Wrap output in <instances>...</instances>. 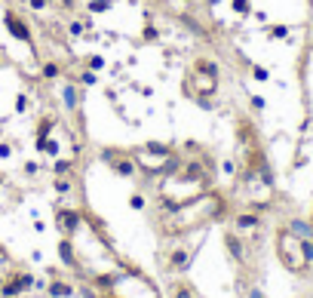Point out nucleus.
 <instances>
[{"instance_id":"27","label":"nucleus","mask_w":313,"mask_h":298,"mask_svg":"<svg viewBox=\"0 0 313 298\" xmlns=\"http://www.w3.org/2000/svg\"><path fill=\"white\" fill-rule=\"evenodd\" d=\"M252 77H255L258 83H267V80H270V71H267L264 65H252Z\"/></svg>"},{"instance_id":"22","label":"nucleus","mask_w":313,"mask_h":298,"mask_svg":"<svg viewBox=\"0 0 313 298\" xmlns=\"http://www.w3.org/2000/svg\"><path fill=\"white\" fill-rule=\"evenodd\" d=\"M129 209H135V212H144V209H147V197H144L141 191H135V194L129 197Z\"/></svg>"},{"instance_id":"32","label":"nucleus","mask_w":313,"mask_h":298,"mask_svg":"<svg viewBox=\"0 0 313 298\" xmlns=\"http://www.w3.org/2000/svg\"><path fill=\"white\" fill-rule=\"evenodd\" d=\"M10 154H13V144L10 141H0V160H7Z\"/></svg>"},{"instance_id":"28","label":"nucleus","mask_w":313,"mask_h":298,"mask_svg":"<svg viewBox=\"0 0 313 298\" xmlns=\"http://www.w3.org/2000/svg\"><path fill=\"white\" fill-rule=\"evenodd\" d=\"M25 4H28L31 13H46L49 10V0H25Z\"/></svg>"},{"instance_id":"5","label":"nucleus","mask_w":313,"mask_h":298,"mask_svg":"<svg viewBox=\"0 0 313 298\" xmlns=\"http://www.w3.org/2000/svg\"><path fill=\"white\" fill-rule=\"evenodd\" d=\"M197 255V246H184V243H172L166 252H163V268L169 274H184Z\"/></svg>"},{"instance_id":"25","label":"nucleus","mask_w":313,"mask_h":298,"mask_svg":"<svg viewBox=\"0 0 313 298\" xmlns=\"http://www.w3.org/2000/svg\"><path fill=\"white\" fill-rule=\"evenodd\" d=\"M53 172H56V175H65V172H74V157H65V160H56V166H53Z\"/></svg>"},{"instance_id":"12","label":"nucleus","mask_w":313,"mask_h":298,"mask_svg":"<svg viewBox=\"0 0 313 298\" xmlns=\"http://www.w3.org/2000/svg\"><path fill=\"white\" fill-rule=\"evenodd\" d=\"M59 258H62L68 268H77V265H80V258H77V252H74L71 237H62V243H59Z\"/></svg>"},{"instance_id":"26","label":"nucleus","mask_w":313,"mask_h":298,"mask_svg":"<svg viewBox=\"0 0 313 298\" xmlns=\"http://www.w3.org/2000/svg\"><path fill=\"white\" fill-rule=\"evenodd\" d=\"M28 108H31V95H28V92H19V95H16V114H25Z\"/></svg>"},{"instance_id":"15","label":"nucleus","mask_w":313,"mask_h":298,"mask_svg":"<svg viewBox=\"0 0 313 298\" xmlns=\"http://www.w3.org/2000/svg\"><path fill=\"white\" fill-rule=\"evenodd\" d=\"M46 295H49V298H71V295H74V286L65 283V280H49Z\"/></svg>"},{"instance_id":"13","label":"nucleus","mask_w":313,"mask_h":298,"mask_svg":"<svg viewBox=\"0 0 313 298\" xmlns=\"http://www.w3.org/2000/svg\"><path fill=\"white\" fill-rule=\"evenodd\" d=\"M37 151H40L43 157H59V154H62V144H59L56 135H49V138H37Z\"/></svg>"},{"instance_id":"30","label":"nucleus","mask_w":313,"mask_h":298,"mask_svg":"<svg viewBox=\"0 0 313 298\" xmlns=\"http://www.w3.org/2000/svg\"><path fill=\"white\" fill-rule=\"evenodd\" d=\"M86 68H89V71H95V74H98V71H101V68H105V56H89V59H86Z\"/></svg>"},{"instance_id":"31","label":"nucleus","mask_w":313,"mask_h":298,"mask_svg":"<svg viewBox=\"0 0 313 298\" xmlns=\"http://www.w3.org/2000/svg\"><path fill=\"white\" fill-rule=\"evenodd\" d=\"M22 169H25V175H31V178H34L37 172H40V163H37V160H28V163H25Z\"/></svg>"},{"instance_id":"36","label":"nucleus","mask_w":313,"mask_h":298,"mask_svg":"<svg viewBox=\"0 0 313 298\" xmlns=\"http://www.w3.org/2000/svg\"><path fill=\"white\" fill-rule=\"evenodd\" d=\"M101 298H120V295H114V292H101Z\"/></svg>"},{"instance_id":"3","label":"nucleus","mask_w":313,"mask_h":298,"mask_svg":"<svg viewBox=\"0 0 313 298\" xmlns=\"http://www.w3.org/2000/svg\"><path fill=\"white\" fill-rule=\"evenodd\" d=\"M277 258L289 274H307L313 265V246H310V240L298 237L295 231L280 228L277 231Z\"/></svg>"},{"instance_id":"1","label":"nucleus","mask_w":313,"mask_h":298,"mask_svg":"<svg viewBox=\"0 0 313 298\" xmlns=\"http://www.w3.org/2000/svg\"><path fill=\"white\" fill-rule=\"evenodd\" d=\"M224 209H227V200L209 188L197 200H187V203H181L169 212H160V228H163L166 237H181V234H190L197 228L212 225L215 218L224 215Z\"/></svg>"},{"instance_id":"35","label":"nucleus","mask_w":313,"mask_h":298,"mask_svg":"<svg viewBox=\"0 0 313 298\" xmlns=\"http://www.w3.org/2000/svg\"><path fill=\"white\" fill-rule=\"evenodd\" d=\"M49 7H71V0H49Z\"/></svg>"},{"instance_id":"11","label":"nucleus","mask_w":313,"mask_h":298,"mask_svg":"<svg viewBox=\"0 0 313 298\" xmlns=\"http://www.w3.org/2000/svg\"><path fill=\"white\" fill-rule=\"evenodd\" d=\"M53 188H56V194H62V197H71V194L77 191V178H74L71 172H65V175H56V178H53Z\"/></svg>"},{"instance_id":"38","label":"nucleus","mask_w":313,"mask_h":298,"mask_svg":"<svg viewBox=\"0 0 313 298\" xmlns=\"http://www.w3.org/2000/svg\"><path fill=\"white\" fill-rule=\"evenodd\" d=\"M4 181H7V178H4V175H0V184H4Z\"/></svg>"},{"instance_id":"21","label":"nucleus","mask_w":313,"mask_h":298,"mask_svg":"<svg viewBox=\"0 0 313 298\" xmlns=\"http://www.w3.org/2000/svg\"><path fill=\"white\" fill-rule=\"evenodd\" d=\"M267 37H273V40H286V37H289V25H267Z\"/></svg>"},{"instance_id":"18","label":"nucleus","mask_w":313,"mask_h":298,"mask_svg":"<svg viewBox=\"0 0 313 298\" xmlns=\"http://www.w3.org/2000/svg\"><path fill=\"white\" fill-rule=\"evenodd\" d=\"M71 80L80 83V86H95V83H98V74L86 68V71H80V74H77V77H71Z\"/></svg>"},{"instance_id":"9","label":"nucleus","mask_w":313,"mask_h":298,"mask_svg":"<svg viewBox=\"0 0 313 298\" xmlns=\"http://www.w3.org/2000/svg\"><path fill=\"white\" fill-rule=\"evenodd\" d=\"M4 25H7V31H10V37H16V40H22V43H31V25L19 16V13H7L4 16Z\"/></svg>"},{"instance_id":"10","label":"nucleus","mask_w":313,"mask_h":298,"mask_svg":"<svg viewBox=\"0 0 313 298\" xmlns=\"http://www.w3.org/2000/svg\"><path fill=\"white\" fill-rule=\"evenodd\" d=\"M224 243H227V252H230V258H233V262H240V265H246V246H249V240H243L240 234H233V231H227Z\"/></svg>"},{"instance_id":"7","label":"nucleus","mask_w":313,"mask_h":298,"mask_svg":"<svg viewBox=\"0 0 313 298\" xmlns=\"http://www.w3.org/2000/svg\"><path fill=\"white\" fill-rule=\"evenodd\" d=\"M230 231L233 234H240L243 240H252L258 231H261V225H264V218H261V212L258 209H243V212H237L233 215V221H230Z\"/></svg>"},{"instance_id":"14","label":"nucleus","mask_w":313,"mask_h":298,"mask_svg":"<svg viewBox=\"0 0 313 298\" xmlns=\"http://www.w3.org/2000/svg\"><path fill=\"white\" fill-rule=\"evenodd\" d=\"M62 105L68 108V111H74V108H80V89H77V83L71 80V83H65V89H62Z\"/></svg>"},{"instance_id":"6","label":"nucleus","mask_w":313,"mask_h":298,"mask_svg":"<svg viewBox=\"0 0 313 298\" xmlns=\"http://www.w3.org/2000/svg\"><path fill=\"white\" fill-rule=\"evenodd\" d=\"M101 157H105V163H108L117 175H123V178H138V175H141V169H138L135 157H132V154H126V151H120V147H108Z\"/></svg>"},{"instance_id":"8","label":"nucleus","mask_w":313,"mask_h":298,"mask_svg":"<svg viewBox=\"0 0 313 298\" xmlns=\"http://www.w3.org/2000/svg\"><path fill=\"white\" fill-rule=\"evenodd\" d=\"M56 225H59V231H62V237H77L80 234V228H83V212L80 209H59L56 212Z\"/></svg>"},{"instance_id":"23","label":"nucleus","mask_w":313,"mask_h":298,"mask_svg":"<svg viewBox=\"0 0 313 298\" xmlns=\"http://www.w3.org/2000/svg\"><path fill=\"white\" fill-rule=\"evenodd\" d=\"M230 10L237 16H249L252 13V0H230Z\"/></svg>"},{"instance_id":"16","label":"nucleus","mask_w":313,"mask_h":298,"mask_svg":"<svg viewBox=\"0 0 313 298\" xmlns=\"http://www.w3.org/2000/svg\"><path fill=\"white\" fill-rule=\"evenodd\" d=\"M56 117H40V123H37V138H49L56 135Z\"/></svg>"},{"instance_id":"34","label":"nucleus","mask_w":313,"mask_h":298,"mask_svg":"<svg viewBox=\"0 0 313 298\" xmlns=\"http://www.w3.org/2000/svg\"><path fill=\"white\" fill-rule=\"evenodd\" d=\"M252 108H258V111H261V108H264V98H261V95H252Z\"/></svg>"},{"instance_id":"37","label":"nucleus","mask_w":313,"mask_h":298,"mask_svg":"<svg viewBox=\"0 0 313 298\" xmlns=\"http://www.w3.org/2000/svg\"><path fill=\"white\" fill-rule=\"evenodd\" d=\"M4 283H7V274H0V289H4Z\"/></svg>"},{"instance_id":"33","label":"nucleus","mask_w":313,"mask_h":298,"mask_svg":"<svg viewBox=\"0 0 313 298\" xmlns=\"http://www.w3.org/2000/svg\"><path fill=\"white\" fill-rule=\"evenodd\" d=\"M246 298H264V292H261L258 286H249V289H246Z\"/></svg>"},{"instance_id":"19","label":"nucleus","mask_w":313,"mask_h":298,"mask_svg":"<svg viewBox=\"0 0 313 298\" xmlns=\"http://www.w3.org/2000/svg\"><path fill=\"white\" fill-rule=\"evenodd\" d=\"M111 7H114V0H89L86 13H89V16H98V13H108Z\"/></svg>"},{"instance_id":"17","label":"nucleus","mask_w":313,"mask_h":298,"mask_svg":"<svg viewBox=\"0 0 313 298\" xmlns=\"http://www.w3.org/2000/svg\"><path fill=\"white\" fill-rule=\"evenodd\" d=\"M40 77L43 80H59L62 77V65L59 62H43L40 65Z\"/></svg>"},{"instance_id":"2","label":"nucleus","mask_w":313,"mask_h":298,"mask_svg":"<svg viewBox=\"0 0 313 298\" xmlns=\"http://www.w3.org/2000/svg\"><path fill=\"white\" fill-rule=\"evenodd\" d=\"M132 157H135L144 178H163V175H169L181 166V157L175 154V147L163 144V141H147V144L135 147Z\"/></svg>"},{"instance_id":"29","label":"nucleus","mask_w":313,"mask_h":298,"mask_svg":"<svg viewBox=\"0 0 313 298\" xmlns=\"http://www.w3.org/2000/svg\"><path fill=\"white\" fill-rule=\"evenodd\" d=\"M141 37H144V40H147V43H156V40H160V31H156L153 25H144V31H141Z\"/></svg>"},{"instance_id":"39","label":"nucleus","mask_w":313,"mask_h":298,"mask_svg":"<svg viewBox=\"0 0 313 298\" xmlns=\"http://www.w3.org/2000/svg\"><path fill=\"white\" fill-rule=\"evenodd\" d=\"M0 298H4V295H0Z\"/></svg>"},{"instance_id":"4","label":"nucleus","mask_w":313,"mask_h":298,"mask_svg":"<svg viewBox=\"0 0 313 298\" xmlns=\"http://www.w3.org/2000/svg\"><path fill=\"white\" fill-rule=\"evenodd\" d=\"M215 89H218V77H215V74H206V71L190 68L187 80H184V92H187L190 98H212Z\"/></svg>"},{"instance_id":"20","label":"nucleus","mask_w":313,"mask_h":298,"mask_svg":"<svg viewBox=\"0 0 313 298\" xmlns=\"http://www.w3.org/2000/svg\"><path fill=\"white\" fill-rule=\"evenodd\" d=\"M193 68H197V71H206V74H215V77H221V68H218L212 59H197V62H193Z\"/></svg>"},{"instance_id":"24","label":"nucleus","mask_w":313,"mask_h":298,"mask_svg":"<svg viewBox=\"0 0 313 298\" xmlns=\"http://www.w3.org/2000/svg\"><path fill=\"white\" fill-rule=\"evenodd\" d=\"M172 298H197V295H193V289L187 283H175L172 286Z\"/></svg>"}]
</instances>
